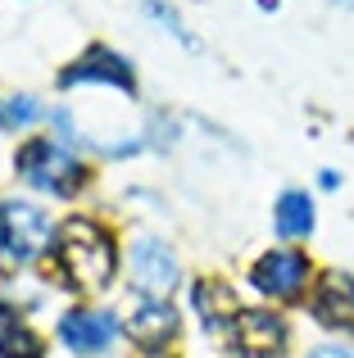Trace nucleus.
Returning a JSON list of instances; mask_svg holds the SVG:
<instances>
[{"mask_svg":"<svg viewBox=\"0 0 354 358\" xmlns=\"http://www.w3.org/2000/svg\"><path fill=\"white\" fill-rule=\"evenodd\" d=\"M277 231H282L286 241H295V236H309L313 231V204H309V195L304 191H286L282 200H277Z\"/></svg>","mask_w":354,"mask_h":358,"instance_id":"9b49d317","label":"nucleus"},{"mask_svg":"<svg viewBox=\"0 0 354 358\" xmlns=\"http://www.w3.org/2000/svg\"><path fill=\"white\" fill-rule=\"evenodd\" d=\"M0 358H41V341L27 327L9 322V327H0Z\"/></svg>","mask_w":354,"mask_h":358,"instance_id":"ddd939ff","label":"nucleus"},{"mask_svg":"<svg viewBox=\"0 0 354 358\" xmlns=\"http://www.w3.org/2000/svg\"><path fill=\"white\" fill-rule=\"evenodd\" d=\"M114 317L109 313H87V308H78V313H69L59 322V341L69 345L73 354H100L109 350V341H114Z\"/></svg>","mask_w":354,"mask_h":358,"instance_id":"1a4fd4ad","label":"nucleus"},{"mask_svg":"<svg viewBox=\"0 0 354 358\" xmlns=\"http://www.w3.org/2000/svg\"><path fill=\"white\" fill-rule=\"evenodd\" d=\"M195 308L209 317V327H218L222 317H236V299H232V290L218 286V281H200V286H195Z\"/></svg>","mask_w":354,"mask_h":358,"instance_id":"f8f14e48","label":"nucleus"},{"mask_svg":"<svg viewBox=\"0 0 354 358\" xmlns=\"http://www.w3.org/2000/svg\"><path fill=\"white\" fill-rule=\"evenodd\" d=\"M18 173H23V182L41 186V191H50V195H73L87 182V168L50 136H36L18 150Z\"/></svg>","mask_w":354,"mask_h":358,"instance_id":"f03ea898","label":"nucleus"},{"mask_svg":"<svg viewBox=\"0 0 354 358\" xmlns=\"http://www.w3.org/2000/svg\"><path fill=\"white\" fill-rule=\"evenodd\" d=\"M45 241H50V218H45V209H36V204H27V200L0 204V250H5V259L32 263L36 254L45 250Z\"/></svg>","mask_w":354,"mask_h":358,"instance_id":"7ed1b4c3","label":"nucleus"},{"mask_svg":"<svg viewBox=\"0 0 354 358\" xmlns=\"http://www.w3.org/2000/svg\"><path fill=\"white\" fill-rule=\"evenodd\" d=\"M313 313L332 331H354V277L327 272L318 281V295H313Z\"/></svg>","mask_w":354,"mask_h":358,"instance_id":"6e6552de","label":"nucleus"},{"mask_svg":"<svg viewBox=\"0 0 354 358\" xmlns=\"http://www.w3.org/2000/svg\"><path fill=\"white\" fill-rule=\"evenodd\" d=\"M59 82L64 87H78V82H114L118 91H127V96L136 91V78H132V69H127V59H118V55L105 50V45H91L73 69H64Z\"/></svg>","mask_w":354,"mask_h":358,"instance_id":"0eeeda50","label":"nucleus"},{"mask_svg":"<svg viewBox=\"0 0 354 358\" xmlns=\"http://www.w3.org/2000/svg\"><path fill=\"white\" fill-rule=\"evenodd\" d=\"M250 281L273 299H291V295H300L304 281H309V263H304V254H295V250H273V254H264V259L255 263Z\"/></svg>","mask_w":354,"mask_h":358,"instance_id":"39448f33","label":"nucleus"},{"mask_svg":"<svg viewBox=\"0 0 354 358\" xmlns=\"http://www.w3.org/2000/svg\"><path fill=\"white\" fill-rule=\"evenodd\" d=\"M41 118V105H36L32 96H5L0 100V127L5 131H18V127H27V122H36Z\"/></svg>","mask_w":354,"mask_h":358,"instance_id":"4468645a","label":"nucleus"},{"mask_svg":"<svg viewBox=\"0 0 354 358\" xmlns=\"http://www.w3.org/2000/svg\"><path fill=\"white\" fill-rule=\"evenodd\" d=\"M55 263H59L64 281L73 290H100L109 286L118 259H114V241H109L105 227H96L87 218H69L59 227V236H55Z\"/></svg>","mask_w":354,"mask_h":358,"instance_id":"f257e3e1","label":"nucleus"},{"mask_svg":"<svg viewBox=\"0 0 354 358\" xmlns=\"http://www.w3.org/2000/svg\"><path fill=\"white\" fill-rule=\"evenodd\" d=\"M132 272H136V286H141L150 299H164L177 286V259L169 254V245H160V241H150V236L136 241Z\"/></svg>","mask_w":354,"mask_h":358,"instance_id":"423d86ee","label":"nucleus"},{"mask_svg":"<svg viewBox=\"0 0 354 358\" xmlns=\"http://www.w3.org/2000/svg\"><path fill=\"white\" fill-rule=\"evenodd\" d=\"M177 331V313L164 299H141V304L132 308V317H127V336L141 345H160L164 336Z\"/></svg>","mask_w":354,"mask_h":358,"instance_id":"9d476101","label":"nucleus"},{"mask_svg":"<svg viewBox=\"0 0 354 358\" xmlns=\"http://www.w3.org/2000/svg\"><path fill=\"white\" fill-rule=\"evenodd\" d=\"M309 358H354L350 350H341V345H323V350H313Z\"/></svg>","mask_w":354,"mask_h":358,"instance_id":"2eb2a0df","label":"nucleus"},{"mask_svg":"<svg viewBox=\"0 0 354 358\" xmlns=\"http://www.w3.org/2000/svg\"><path fill=\"white\" fill-rule=\"evenodd\" d=\"M232 345H236L241 358H273L286 345V327H282L277 313L246 308V313L232 317Z\"/></svg>","mask_w":354,"mask_h":358,"instance_id":"20e7f679","label":"nucleus"}]
</instances>
